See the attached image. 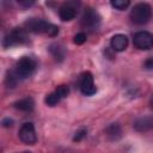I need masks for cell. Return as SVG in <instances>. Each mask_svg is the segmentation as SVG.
Wrapping results in <instances>:
<instances>
[{
	"label": "cell",
	"mask_w": 153,
	"mask_h": 153,
	"mask_svg": "<svg viewBox=\"0 0 153 153\" xmlns=\"http://www.w3.org/2000/svg\"><path fill=\"white\" fill-rule=\"evenodd\" d=\"M24 26L27 31L33 33H44L50 37H55L59 33V27L47 20L38 19V18H31L24 23Z\"/></svg>",
	"instance_id": "6da1fadb"
},
{
	"label": "cell",
	"mask_w": 153,
	"mask_h": 153,
	"mask_svg": "<svg viewBox=\"0 0 153 153\" xmlns=\"http://www.w3.org/2000/svg\"><path fill=\"white\" fill-rule=\"evenodd\" d=\"M36 67H37V62H36V60L33 57L23 56L20 60L17 61L14 72L18 75L19 80H24V79L30 78L35 73Z\"/></svg>",
	"instance_id": "7a4b0ae2"
},
{
	"label": "cell",
	"mask_w": 153,
	"mask_h": 153,
	"mask_svg": "<svg viewBox=\"0 0 153 153\" xmlns=\"http://www.w3.org/2000/svg\"><path fill=\"white\" fill-rule=\"evenodd\" d=\"M129 17L134 24L143 25V24L148 23L152 17V8L146 2H139L131 8Z\"/></svg>",
	"instance_id": "3957f363"
},
{
	"label": "cell",
	"mask_w": 153,
	"mask_h": 153,
	"mask_svg": "<svg viewBox=\"0 0 153 153\" xmlns=\"http://www.w3.org/2000/svg\"><path fill=\"white\" fill-rule=\"evenodd\" d=\"M29 43V35L26 29L16 27L12 31H10L2 41V45L5 48H11L13 45H22Z\"/></svg>",
	"instance_id": "277c9868"
},
{
	"label": "cell",
	"mask_w": 153,
	"mask_h": 153,
	"mask_svg": "<svg viewBox=\"0 0 153 153\" xmlns=\"http://www.w3.org/2000/svg\"><path fill=\"white\" fill-rule=\"evenodd\" d=\"M80 25L84 29L88 30V31L98 30V27L100 25V16H99V13L94 8L87 7L82 13V17L80 19Z\"/></svg>",
	"instance_id": "5b68a950"
},
{
	"label": "cell",
	"mask_w": 153,
	"mask_h": 153,
	"mask_svg": "<svg viewBox=\"0 0 153 153\" xmlns=\"http://www.w3.org/2000/svg\"><path fill=\"white\" fill-rule=\"evenodd\" d=\"M81 7V1L80 0H67L63 2L60 8H59V16L61 20L63 22H69L74 19Z\"/></svg>",
	"instance_id": "8992f818"
},
{
	"label": "cell",
	"mask_w": 153,
	"mask_h": 153,
	"mask_svg": "<svg viewBox=\"0 0 153 153\" xmlns=\"http://www.w3.org/2000/svg\"><path fill=\"white\" fill-rule=\"evenodd\" d=\"M133 43L140 50H148L153 48V33L148 31H137L133 37Z\"/></svg>",
	"instance_id": "52a82bcc"
},
{
	"label": "cell",
	"mask_w": 153,
	"mask_h": 153,
	"mask_svg": "<svg viewBox=\"0 0 153 153\" xmlns=\"http://www.w3.org/2000/svg\"><path fill=\"white\" fill-rule=\"evenodd\" d=\"M19 139L22 142H24L25 145H33L37 140L36 136V131H35V126L31 122H26L24 123L20 129H19Z\"/></svg>",
	"instance_id": "ba28073f"
},
{
	"label": "cell",
	"mask_w": 153,
	"mask_h": 153,
	"mask_svg": "<svg viewBox=\"0 0 153 153\" xmlns=\"http://www.w3.org/2000/svg\"><path fill=\"white\" fill-rule=\"evenodd\" d=\"M80 91L85 96H93L97 92V87L93 82V75L90 72H85L80 79Z\"/></svg>",
	"instance_id": "9c48e42d"
},
{
	"label": "cell",
	"mask_w": 153,
	"mask_h": 153,
	"mask_svg": "<svg viewBox=\"0 0 153 153\" xmlns=\"http://www.w3.org/2000/svg\"><path fill=\"white\" fill-rule=\"evenodd\" d=\"M110 45L114 51H123L128 47V37L126 35L117 33V35L112 36V38L110 41Z\"/></svg>",
	"instance_id": "30bf717a"
},
{
	"label": "cell",
	"mask_w": 153,
	"mask_h": 153,
	"mask_svg": "<svg viewBox=\"0 0 153 153\" xmlns=\"http://www.w3.org/2000/svg\"><path fill=\"white\" fill-rule=\"evenodd\" d=\"M134 128L137 131H147L153 129V116H143L134 122Z\"/></svg>",
	"instance_id": "8fae6325"
},
{
	"label": "cell",
	"mask_w": 153,
	"mask_h": 153,
	"mask_svg": "<svg viewBox=\"0 0 153 153\" xmlns=\"http://www.w3.org/2000/svg\"><path fill=\"white\" fill-rule=\"evenodd\" d=\"M14 108L19 111H23V112H31L35 108V102L31 97H25V98H22L19 100H17L14 104Z\"/></svg>",
	"instance_id": "7c38bea8"
},
{
	"label": "cell",
	"mask_w": 153,
	"mask_h": 153,
	"mask_svg": "<svg viewBox=\"0 0 153 153\" xmlns=\"http://www.w3.org/2000/svg\"><path fill=\"white\" fill-rule=\"evenodd\" d=\"M105 131H106V135L109 136V139L112 141H116V140L121 139V136H122V129L118 123H111L110 126H108Z\"/></svg>",
	"instance_id": "4fadbf2b"
},
{
	"label": "cell",
	"mask_w": 153,
	"mask_h": 153,
	"mask_svg": "<svg viewBox=\"0 0 153 153\" xmlns=\"http://www.w3.org/2000/svg\"><path fill=\"white\" fill-rule=\"evenodd\" d=\"M49 51L50 54L53 55V57L56 60V61H62L65 59V55H66V51L63 49V47L59 45V44H50L49 47Z\"/></svg>",
	"instance_id": "5bb4252c"
},
{
	"label": "cell",
	"mask_w": 153,
	"mask_h": 153,
	"mask_svg": "<svg viewBox=\"0 0 153 153\" xmlns=\"http://www.w3.org/2000/svg\"><path fill=\"white\" fill-rule=\"evenodd\" d=\"M18 80H19V78H18V75L16 74L14 71H8V72H7L6 78H5V84H6V86H7L8 88L16 87Z\"/></svg>",
	"instance_id": "9a60e30c"
},
{
	"label": "cell",
	"mask_w": 153,
	"mask_h": 153,
	"mask_svg": "<svg viewBox=\"0 0 153 153\" xmlns=\"http://www.w3.org/2000/svg\"><path fill=\"white\" fill-rule=\"evenodd\" d=\"M61 99H63V98H62V97L59 94V92L55 90L54 92L49 93V94L45 97V104L49 105V106H55L57 103H60Z\"/></svg>",
	"instance_id": "2e32d148"
},
{
	"label": "cell",
	"mask_w": 153,
	"mask_h": 153,
	"mask_svg": "<svg viewBox=\"0 0 153 153\" xmlns=\"http://www.w3.org/2000/svg\"><path fill=\"white\" fill-rule=\"evenodd\" d=\"M111 2V6L116 10H126L129 4H130V0H110Z\"/></svg>",
	"instance_id": "e0dca14e"
},
{
	"label": "cell",
	"mask_w": 153,
	"mask_h": 153,
	"mask_svg": "<svg viewBox=\"0 0 153 153\" xmlns=\"http://www.w3.org/2000/svg\"><path fill=\"white\" fill-rule=\"evenodd\" d=\"M86 39H87L86 33H85V32H79V33H76V35L74 36L73 42H74L75 44H82V43L86 42Z\"/></svg>",
	"instance_id": "ac0fdd59"
},
{
	"label": "cell",
	"mask_w": 153,
	"mask_h": 153,
	"mask_svg": "<svg viewBox=\"0 0 153 153\" xmlns=\"http://www.w3.org/2000/svg\"><path fill=\"white\" fill-rule=\"evenodd\" d=\"M87 135V130L86 129H81V130H79V131H76L75 133V135H74V137H73V141H81L85 136Z\"/></svg>",
	"instance_id": "d6986e66"
},
{
	"label": "cell",
	"mask_w": 153,
	"mask_h": 153,
	"mask_svg": "<svg viewBox=\"0 0 153 153\" xmlns=\"http://www.w3.org/2000/svg\"><path fill=\"white\" fill-rule=\"evenodd\" d=\"M17 2H18L22 7L27 8V7H31V6L36 2V0H17Z\"/></svg>",
	"instance_id": "ffe728a7"
},
{
	"label": "cell",
	"mask_w": 153,
	"mask_h": 153,
	"mask_svg": "<svg viewBox=\"0 0 153 153\" xmlns=\"http://www.w3.org/2000/svg\"><path fill=\"white\" fill-rule=\"evenodd\" d=\"M143 67H145L147 71H153V56H152V57H148V59L145 61Z\"/></svg>",
	"instance_id": "44dd1931"
},
{
	"label": "cell",
	"mask_w": 153,
	"mask_h": 153,
	"mask_svg": "<svg viewBox=\"0 0 153 153\" xmlns=\"http://www.w3.org/2000/svg\"><path fill=\"white\" fill-rule=\"evenodd\" d=\"M2 126L6 127V128L12 127V126H13V121H12L11 118H8V117H7V118H4V120H2Z\"/></svg>",
	"instance_id": "7402d4cb"
},
{
	"label": "cell",
	"mask_w": 153,
	"mask_h": 153,
	"mask_svg": "<svg viewBox=\"0 0 153 153\" xmlns=\"http://www.w3.org/2000/svg\"><path fill=\"white\" fill-rule=\"evenodd\" d=\"M151 106H152V109H153V96H152V98H151Z\"/></svg>",
	"instance_id": "603a6c76"
}]
</instances>
